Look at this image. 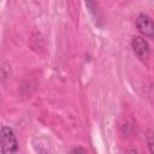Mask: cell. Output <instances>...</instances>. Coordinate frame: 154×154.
I'll return each mask as SVG.
<instances>
[{
	"instance_id": "1",
	"label": "cell",
	"mask_w": 154,
	"mask_h": 154,
	"mask_svg": "<svg viewBox=\"0 0 154 154\" xmlns=\"http://www.w3.org/2000/svg\"><path fill=\"white\" fill-rule=\"evenodd\" d=\"M18 150V141L10 126L2 125L0 130V152L14 153Z\"/></svg>"
},
{
	"instance_id": "3",
	"label": "cell",
	"mask_w": 154,
	"mask_h": 154,
	"mask_svg": "<svg viewBox=\"0 0 154 154\" xmlns=\"http://www.w3.org/2000/svg\"><path fill=\"white\" fill-rule=\"evenodd\" d=\"M131 46H132L134 53L137 55L138 59H141L142 61L148 60L149 54H150V48H149L148 42H147L143 37H141V36H135V37L132 38Z\"/></svg>"
},
{
	"instance_id": "5",
	"label": "cell",
	"mask_w": 154,
	"mask_h": 154,
	"mask_svg": "<svg viewBox=\"0 0 154 154\" xmlns=\"http://www.w3.org/2000/svg\"><path fill=\"white\" fill-rule=\"evenodd\" d=\"M79 152H85L83 148H73L72 150H71V153H79Z\"/></svg>"
},
{
	"instance_id": "2",
	"label": "cell",
	"mask_w": 154,
	"mask_h": 154,
	"mask_svg": "<svg viewBox=\"0 0 154 154\" xmlns=\"http://www.w3.org/2000/svg\"><path fill=\"white\" fill-rule=\"evenodd\" d=\"M135 25L137 28V30L146 37H154V22L152 20V18L144 13L138 14V17L136 18Z\"/></svg>"
},
{
	"instance_id": "4",
	"label": "cell",
	"mask_w": 154,
	"mask_h": 154,
	"mask_svg": "<svg viewBox=\"0 0 154 154\" xmlns=\"http://www.w3.org/2000/svg\"><path fill=\"white\" fill-rule=\"evenodd\" d=\"M146 142H147V146L149 148V152L154 153V131L148 130L146 132Z\"/></svg>"
}]
</instances>
